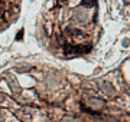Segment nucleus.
<instances>
[{
    "label": "nucleus",
    "mask_w": 130,
    "mask_h": 122,
    "mask_svg": "<svg viewBox=\"0 0 130 122\" xmlns=\"http://www.w3.org/2000/svg\"><path fill=\"white\" fill-rule=\"evenodd\" d=\"M83 5H84V6H88V7H90V6H93L94 3H90V2H85V3H83Z\"/></svg>",
    "instance_id": "nucleus-1"
}]
</instances>
